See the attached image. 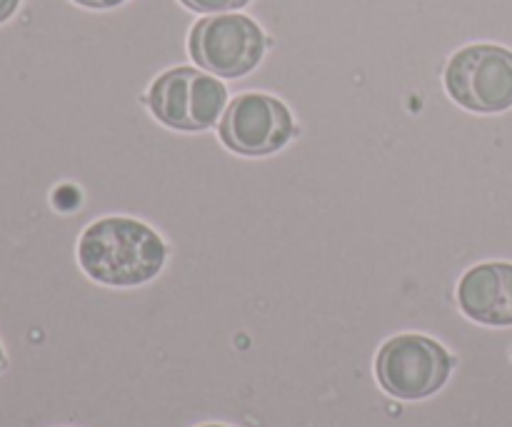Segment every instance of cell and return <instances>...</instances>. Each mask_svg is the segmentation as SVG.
<instances>
[{
    "label": "cell",
    "instance_id": "cell-10",
    "mask_svg": "<svg viewBox=\"0 0 512 427\" xmlns=\"http://www.w3.org/2000/svg\"><path fill=\"white\" fill-rule=\"evenodd\" d=\"M20 0H0V23H5L8 18H13V13L18 10Z\"/></svg>",
    "mask_w": 512,
    "mask_h": 427
},
{
    "label": "cell",
    "instance_id": "cell-9",
    "mask_svg": "<svg viewBox=\"0 0 512 427\" xmlns=\"http://www.w3.org/2000/svg\"><path fill=\"white\" fill-rule=\"evenodd\" d=\"M73 3L83 5V8H93V10H108V8H118V5H123L125 0H73Z\"/></svg>",
    "mask_w": 512,
    "mask_h": 427
},
{
    "label": "cell",
    "instance_id": "cell-12",
    "mask_svg": "<svg viewBox=\"0 0 512 427\" xmlns=\"http://www.w3.org/2000/svg\"><path fill=\"white\" fill-rule=\"evenodd\" d=\"M203 427H223V425H203Z\"/></svg>",
    "mask_w": 512,
    "mask_h": 427
},
{
    "label": "cell",
    "instance_id": "cell-7",
    "mask_svg": "<svg viewBox=\"0 0 512 427\" xmlns=\"http://www.w3.org/2000/svg\"><path fill=\"white\" fill-rule=\"evenodd\" d=\"M458 303L475 323L508 328L512 325V265L483 263L470 268L458 285Z\"/></svg>",
    "mask_w": 512,
    "mask_h": 427
},
{
    "label": "cell",
    "instance_id": "cell-11",
    "mask_svg": "<svg viewBox=\"0 0 512 427\" xmlns=\"http://www.w3.org/2000/svg\"><path fill=\"white\" fill-rule=\"evenodd\" d=\"M5 368V353H3V348H0V370Z\"/></svg>",
    "mask_w": 512,
    "mask_h": 427
},
{
    "label": "cell",
    "instance_id": "cell-8",
    "mask_svg": "<svg viewBox=\"0 0 512 427\" xmlns=\"http://www.w3.org/2000/svg\"><path fill=\"white\" fill-rule=\"evenodd\" d=\"M185 8L195 10V13H230V10H238L243 5H248L250 0H180Z\"/></svg>",
    "mask_w": 512,
    "mask_h": 427
},
{
    "label": "cell",
    "instance_id": "cell-1",
    "mask_svg": "<svg viewBox=\"0 0 512 427\" xmlns=\"http://www.w3.org/2000/svg\"><path fill=\"white\" fill-rule=\"evenodd\" d=\"M163 238L133 218H103L88 225L78 243L85 275L103 285L133 288L153 280L165 265Z\"/></svg>",
    "mask_w": 512,
    "mask_h": 427
},
{
    "label": "cell",
    "instance_id": "cell-2",
    "mask_svg": "<svg viewBox=\"0 0 512 427\" xmlns=\"http://www.w3.org/2000/svg\"><path fill=\"white\" fill-rule=\"evenodd\" d=\"M228 105V90L218 78L195 68H173L148 90V108L173 130L198 133L218 123Z\"/></svg>",
    "mask_w": 512,
    "mask_h": 427
},
{
    "label": "cell",
    "instance_id": "cell-6",
    "mask_svg": "<svg viewBox=\"0 0 512 427\" xmlns=\"http://www.w3.org/2000/svg\"><path fill=\"white\" fill-rule=\"evenodd\" d=\"M293 133L295 123L288 105L263 93L238 95L220 120V140L233 153L248 158L278 153Z\"/></svg>",
    "mask_w": 512,
    "mask_h": 427
},
{
    "label": "cell",
    "instance_id": "cell-5",
    "mask_svg": "<svg viewBox=\"0 0 512 427\" xmlns=\"http://www.w3.org/2000/svg\"><path fill=\"white\" fill-rule=\"evenodd\" d=\"M188 45L195 63L218 78H243L265 55L263 30L238 13L203 18L190 30Z\"/></svg>",
    "mask_w": 512,
    "mask_h": 427
},
{
    "label": "cell",
    "instance_id": "cell-4",
    "mask_svg": "<svg viewBox=\"0 0 512 427\" xmlns=\"http://www.w3.org/2000/svg\"><path fill=\"white\" fill-rule=\"evenodd\" d=\"M450 98L473 113L512 108V53L500 45H468L445 68Z\"/></svg>",
    "mask_w": 512,
    "mask_h": 427
},
{
    "label": "cell",
    "instance_id": "cell-3",
    "mask_svg": "<svg viewBox=\"0 0 512 427\" xmlns=\"http://www.w3.org/2000/svg\"><path fill=\"white\" fill-rule=\"evenodd\" d=\"M453 370L443 345L425 335H398L380 348L375 375L388 395L398 400H423L438 393Z\"/></svg>",
    "mask_w": 512,
    "mask_h": 427
}]
</instances>
